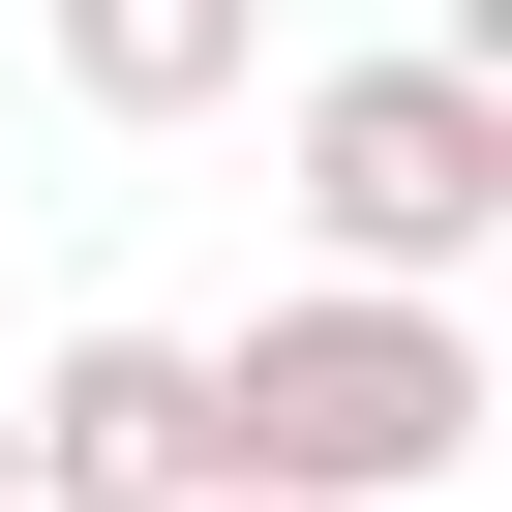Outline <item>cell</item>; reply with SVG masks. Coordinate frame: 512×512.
Listing matches in <instances>:
<instances>
[{
  "mask_svg": "<svg viewBox=\"0 0 512 512\" xmlns=\"http://www.w3.org/2000/svg\"><path fill=\"white\" fill-rule=\"evenodd\" d=\"M211 362V482H302V512H422L512 392H482V302H422V272H272L241 332H181Z\"/></svg>",
  "mask_w": 512,
  "mask_h": 512,
  "instance_id": "1",
  "label": "cell"
},
{
  "mask_svg": "<svg viewBox=\"0 0 512 512\" xmlns=\"http://www.w3.org/2000/svg\"><path fill=\"white\" fill-rule=\"evenodd\" d=\"M272 181H302V272H482L512 241V61L482 31H362V61H302L272 91Z\"/></svg>",
  "mask_w": 512,
  "mask_h": 512,
  "instance_id": "2",
  "label": "cell"
},
{
  "mask_svg": "<svg viewBox=\"0 0 512 512\" xmlns=\"http://www.w3.org/2000/svg\"><path fill=\"white\" fill-rule=\"evenodd\" d=\"M31 512H211V362L181 332H61L31 362Z\"/></svg>",
  "mask_w": 512,
  "mask_h": 512,
  "instance_id": "3",
  "label": "cell"
},
{
  "mask_svg": "<svg viewBox=\"0 0 512 512\" xmlns=\"http://www.w3.org/2000/svg\"><path fill=\"white\" fill-rule=\"evenodd\" d=\"M31 61L91 121H241V91H272V0H31Z\"/></svg>",
  "mask_w": 512,
  "mask_h": 512,
  "instance_id": "4",
  "label": "cell"
},
{
  "mask_svg": "<svg viewBox=\"0 0 512 512\" xmlns=\"http://www.w3.org/2000/svg\"><path fill=\"white\" fill-rule=\"evenodd\" d=\"M0 512H31V362H0Z\"/></svg>",
  "mask_w": 512,
  "mask_h": 512,
  "instance_id": "5",
  "label": "cell"
},
{
  "mask_svg": "<svg viewBox=\"0 0 512 512\" xmlns=\"http://www.w3.org/2000/svg\"><path fill=\"white\" fill-rule=\"evenodd\" d=\"M211 512H302V482H211Z\"/></svg>",
  "mask_w": 512,
  "mask_h": 512,
  "instance_id": "6",
  "label": "cell"
},
{
  "mask_svg": "<svg viewBox=\"0 0 512 512\" xmlns=\"http://www.w3.org/2000/svg\"><path fill=\"white\" fill-rule=\"evenodd\" d=\"M422 31H482V0H422Z\"/></svg>",
  "mask_w": 512,
  "mask_h": 512,
  "instance_id": "7",
  "label": "cell"
}]
</instances>
